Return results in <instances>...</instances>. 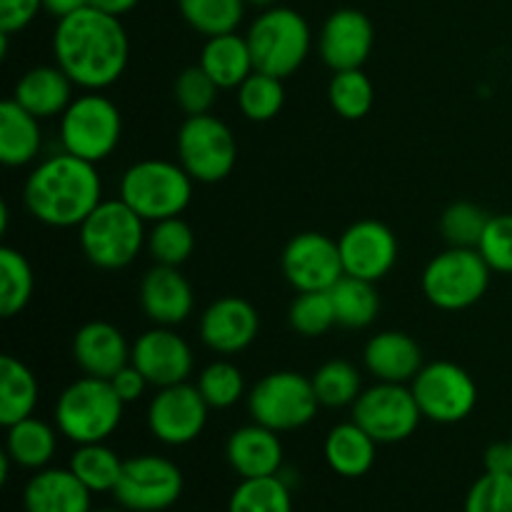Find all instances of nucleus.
<instances>
[{"label": "nucleus", "mask_w": 512, "mask_h": 512, "mask_svg": "<svg viewBox=\"0 0 512 512\" xmlns=\"http://www.w3.org/2000/svg\"><path fill=\"white\" fill-rule=\"evenodd\" d=\"M53 58L78 88L105 90L123 78L130 60V40L120 18L85 5L58 20Z\"/></svg>", "instance_id": "1"}, {"label": "nucleus", "mask_w": 512, "mask_h": 512, "mask_svg": "<svg viewBox=\"0 0 512 512\" xmlns=\"http://www.w3.org/2000/svg\"><path fill=\"white\" fill-rule=\"evenodd\" d=\"M23 200L28 213L50 228H80L103 203V183L95 163L63 150L35 165L25 180Z\"/></svg>", "instance_id": "2"}, {"label": "nucleus", "mask_w": 512, "mask_h": 512, "mask_svg": "<svg viewBox=\"0 0 512 512\" xmlns=\"http://www.w3.org/2000/svg\"><path fill=\"white\" fill-rule=\"evenodd\" d=\"M125 403L110 380L83 375L60 393L55 403V428L75 445L105 443L123 420Z\"/></svg>", "instance_id": "3"}, {"label": "nucleus", "mask_w": 512, "mask_h": 512, "mask_svg": "<svg viewBox=\"0 0 512 512\" xmlns=\"http://www.w3.org/2000/svg\"><path fill=\"white\" fill-rule=\"evenodd\" d=\"M193 183L180 163L148 158L125 170L120 178V200L145 223H158L185 213L193 198Z\"/></svg>", "instance_id": "4"}, {"label": "nucleus", "mask_w": 512, "mask_h": 512, "mask_svg": "<svg viewBox=\"0 0 512 512\" xmlns=\"http://www.w3.org/2000/svg\"><path fill=\"white\" fill-rule=\"evenodd\" d=\"M80 248L100 270H123L148 245L145 220L120 198L103 200L80 223Z\"/></svg>", "instance_id": "5"}, {"label": "nucleus", "mask_w": 512, "mask_h": 512, "mask_svg": "<svg viewBox=\"0 0 512 512\" xmlns=\"http://www.w3.org/2000/svg\"><path fill=\"white\" fill-rule=\"evenodd\" d=\"M255 70L285 80L305 63L313 45L310 25L298 10L273 5L265 8L245 33Z\"/></svg>", "instance_id": "6"}, {"label": "nucleus", "mask_w": 512, "mask_h": 512, "mask_svg": "<svg viewBox=\"0 0 512 512\" xmlns=\"http://www.w3.org/2000/svg\"><path fill=\"white\" fill-rule=\"evenodd\" d=\"M123 138V115L100 90H85L60 115V143L65 153L88 163H103Z\"/></svg>", "instance_id": "7"}, {"label": "nucleus", "mask_w": 512, "mask_h": 512, "mask_svg": "<svg viewBox=\"0 0 512 512\" xmlns=\"http://www.w3.org/2000/svg\"><path fill=\"white\" fill-rule=\"evenodd\" d=\"M490 265L478 248H448L435 255L423 270V293L435 308L455 310L473 308L490 288Z\"/></svg>", "instance_id": "8"}, {"label": "nucleus", "mask_w": 512, "mask_h": 512, "mask_svg": "<svg viewBox=\"0 0 512 512\" xmlns=\"http://www.w3.org/2000/svg\"><path fill=\"white\" fill-rule=\"evenodd\" d=\"M320 400L313 380L295 370H278L253 385L248 395V410L253 423L265 425L275 433L300 430L318 415Z\"/></svg>", "instance_id": "9"}, {"label": "nucleus", "mask_w": 512, "mask_h": 512, "mask_svg": "<svg viewBox=\"0 0 512 512\" xmlns=\"http://www.w3.org/2000/svg\"><path fill=\"white\" fill-rule=\"evenodd\" d=\"M178 163L195 183H220L238 160V143L228 125L215 115H188L178 128Z\"/></svg>", "instance_id": "10"}, {"label": "nucleus", "mask_w": 512, "mask_h": 512, "mask_svg": "<svg viewBox=\"0 0 512 512\" xmlns=\"http://www.w3.org/2000/svg\"><path fill=\"white\" fill-rule=\"evenodd\" d=\"M410 390L423 418L430 423L455 425L468 418L478 405V385L473 375L450 360L423 365L410 383Z\"/></svg>", "instance_id": "11"}, {"label": "nucleus", "mask_w": 512, "mask_h": 512, "mask_svg": "<svg viewBox=\"0 0 512 512\" xmlns=\"http://www.w3.org/2000/svg\"><path fill=\"white\" fill-rule=\"evenodd\" d=\"M185 488L183 473L163 455H135L125 460L113 498L128 512H163L173 508Z\"/></svg>", "instance_id": "12"}, {"label": "nucleus", "mask_w": 512, "mask_h": 512, "mask_svg": "<svg viewBox=\"0 0 512 512\" xmlns=\"http://www.w3.org/2000/svg\"><path fill=\"white\" fill-rule=\"evenodd\" d=\"M353 420L378 445L403 443L418 430L423 413L413 390L403 383H378L353 403Z\"/></svg>", "instance_id": "13"}, {"label": "nucleus", "mask_w": 512, "mask_h": 512, "mask_svg": "<svg viewBox=\"0 0 512 512\" xmlns=\"http://www.w3.org/2000/svg\"><path fill=\"white\" fill-rule=\"evenodd\" d=\"M210 405L198 385L178 383L158 388L148 405V430L163 445H188L203 435Z\"/></svg>", "instance_id": "14"}, {"label": "nucleus", "mask_w": 512, "mask_h": 512, "mask_svg": "<svg viewBox=\"0 0 512 512\" xmlns=\"http://www.w3.org/2000/svg\"><path fill=\"white\" fill-rule=\"evenodd\" d=\"M280 265H283L288 283L298 293L330 290L345 275L338 240L315 233V230L290 238L283 255H280Z\"/></svg>", "instance_id": "15"}, {"label": "nucleus", "mask_w": 512, "mask_h": 512, "mask_svg": "<svg viewBox=\"0 0 512 512\" xmlns=\"http://www.w3.org/2000/svg\"><path fill=\"white\" fill-rule=\"evenodd\" d=\"M345 275L378 283L398 263V238L380 220H358L338 238Z\"/></svg>", "instance_id": "16"}, {"label": "nucleus", "mask_w": 512, "mask_h": 512, "mask_svg": "<svg viewBox=\"0 0 512 512\" xmlns=\"http://www.w3.org/2000/svg\"><path fill=\"white\" fill-rule=\"evenodd\" d=\"M130 363L145 375L153 388L188 383L193 373V350L173 328L155 325L133 343Z\"/></svg>", "instance_id": "17"}, {"label": "nucleus", "mask_w": 512, "mask_h": 512, "mask_svg": "<svg viewBox=\"0 0 512 512\" xmlns=\"http://www.w3.org/2000/svg\"><path fill=\"white\" fill-rule=\"evenodd\" d=\"M375 28L368 15L358 8H340L328 15L320 28L318 50L323 63L333 73L363 68L373 53Z\"/></svg>", "instance_id": "18"}, {"label": "nucleus", "mask_w": 512, "mask_h": 512, "mask_svg": "<svg viewBox=\"0 0 512 512\" xmlns=\"http://www.w3.org/2000/svg\"><path fill=\"white\" fill-rule=\"evenodd\" d=\"M258 310L238 295L213 300L200 315V338L220 355L243 353L258 338Z\"/></svg>", "instance_id": "19"}, {"label": "nucleus", "mask_w": 512, "mask_h": 512, "mask_svg": "<svg viewBox=\"0 0 512 512\" xmlns=\"http://www.w3.org/2000/svg\"><path fill=\"white\" fill-rule=\"evenodd\" d=\"M138 298L143 313L163 328H175V325L185 323L195 308L193 285L180 273V268H170V265L155 263L143 275Z\"/></svg>", "instance_id": "20"}, {"label": "nucleus", "mask_w": 512, "mask_h": 512, "mask_svg": "<svg viewBox=\"0 0 512 512\" xmlns=\"http://www.w3.org/2000/svg\"><path fill=\"white\" fill-rule=\"evenodd\" d=\"M133 345H128L123 330L105 320L85 323L73 338V360L90 378L110 380L130 363Z\"/></svg>", "instance_id": "21"}, {"label": "nucleus", "mask_w": 512, "mask_h": 512, "mask_svg": "<svg viewBox=\"0 0 512 512\" xmlns=\"http://www.w3.org/2000/svg\"><path fill=\"white\" fill-rule=\"evenodd\" d=\"M280 433L253 423L235 430L225 445V458L230 468L240 475V480L248 478H268L280 475L283 470V443Z\"/></svg>", "instance_id": "22"}, {"label": "nucleus", "mask_w": 512, "mask_h": 512, "mask_svg": "<svg viewBox=\"0 0 512 512\" xmlns=\"http://www.w3.org/2000/svg\"><path fill=\"white\" fill-rule=\"evenodd\" d=\"M363 363L368 373L378 383H413L415 375L423 370V350L410 338L408 333L400 330H383L373 335L365 345Z\"/></svg>", "instance_id": "23"}, {"label": "nucleus", "mask_w": 512, "mask_h": 512, "mask_svg": "<svg viewBox=\"0 0 512 512\" xmlns=\"http://www.w3.org/2000/svg\"><path fill=\"white\" fill-rule=\"evenodd\" d=\"M25 512H93V493L70 468L35 470L23 490Z\"/></svg>", "instance_id": "24"}, {"label": "nucleus", "mask_w": 512, "mask_h": 512, "mask_svg": "<svg viewBox=\"0 0 512 512\" xmlns=\"http://www.w3.org/2000/svg\"><path fill=\"white\" fill-rule=\"evenodd\" d=\"M73 80L58 65H38L20 75L13 100L38 120L63 115L73 103Z\"/></svg>", "instance_id": "25"}, {"label": "nucleus", "mask_w": 512, "mask_h": 512, "mask_svg": "<svg viewBox=\"0 0 512 512\" xmlns=\"http://www.w3.org/2000/svg\"><path fill=\"white\" fill-rule=\"evenodd\" d=\"M198 65L215 80L220 90H238L255 73L248 38L238 35V30L205 40Z\"/></svg>", "instance_id": "26"}, {"label": "nucleus", "mask_w": 512, "mask_h": 512, "mask_svg": "<svg viewBox=\"0 0 512 512\" xmlns=\"http://www.w3.org/2000/svg\"><path fill=\"white\" fill-rule=\"evenodd\" d=\"M325 463L340 478H363L370 473L378 455V443L355 420L335 425L323 445Z\"/></svg>", "instance_id": "27"}, {"label": "nucleus", "mask_w": 512, "mask_h": 512, "mask_svg": "<svg viewBox=\"0 0 512 512\" xmlns=\"http://www.w3.org/2000/svg\"><path fill=\"white\" fill-rule=\"evenodd\" d=\"M43 145L40 120L20 108L13 98L0 103V163L8 168H23L33 163Z\"/></svg>", "instance_id": "28"}, {"label": "nucleus", "mask_w": 512, "mask_h": 512, "mask_svg": "<svg viewBox=\"0 0 512 512\" xmlns=\"http://www.w3.org/2000/svg\"><path fill=\"white\" fill-rule=\"evenodd\" d=\"M38 380L33 370L15 355L0 358V423L5 428L30 418L38 405Z\"/></svg>", "instance_id": "29"}, {"label": "nucleus", "mask_w": 512, "mask_h": 512, "mask_svg": "<svg viewBox=\"0 0 512 512\" xmlns=\"http://www.w3.org/2000/svg\"><path fill=\"white\" fill-rule=\"evenodd\" d=\"M58 450V433L48 423L38 418H25L20 423L10 425L8 438H5V453L10 455L18 468L43 470L53 460Z\"/></svg>", "instance_id": "30"}, {"label": "nucleus", "mask_w": 512, "mask_h": 512, "mask_svg": "<svg viewBox=\"0 0 512 512\" xmlns=\"http://www.w3.org/2000/svg\"><path fill=\"white\" fill-rule=\"evenodd\" d=\"M330 298H333L335 320L340 328L363 330L373 325L380 313V295L375 283L353 278V275H343L330 288Z\"/></svg>", "instance_id": "31"}, {"label": "nucleus", "mask_w": 512, "mask_h": 512, "mask_svg": "<svg viewBox=\"0 0 512 512\" xmlns=\"http://www.w3.org/2000/svg\"><path fill=\"white\" fill-rule=\"evenodd\" d=\"M123 463L125 460H120V455L105 443H88L75 448V453L70 455L68 468L95 495L113 493L120 473H123Z\"/></svg>", "instance_id": "32"}, {"label": "nucleus", "mask_w": 512, "mask_h": 512, "mask_svg": "<svg viewBox=\"0 0 512 512\" xmlns=\"http://www.w3.org/2000/svg\"><path fill=\"white\" fill-rule=\"evenodd\" d=\"M35 278L28 258L20 250L3 245L0 248V315L15 318L33 298Z\"/></svg>", "instance_id": "33"}, {"label": "nucleus", "mask_w": 512, "mask_h": 512, "mask_svg": "<svg viewBox=\"0 0 512 512\" xmlns=\"http://www.w3.org/2000/svg\"><path fill=\"white\" fill-rule=\"evenodd\" d=\"M178 10L195 33L213 38L238 30L245 15V0H178Z\"/></svg>", "instance_id": "34"}, {"label": "nucleus", "mask_w": 512, "mask_h": 512, "mask_svg": "<svg viewBox=\"0 0 512 512\" xmlns=\"http://www.w3.org/2000/svg\"><path fill=\"white\" fill-rule=\"evenodd\" d=\"M228 512H293V495L283 475L240 480L228 500Z\"/></svg>", "instance_id": "35"}, {"label": "nucleus", "mask_w": 512, "mask_h": 512, "mask_svg": "<svg viewBox=\"0 0 512 512\" xmlns=\"http://www.w3.org/2000/svg\"><path fill=\"white\" fill-rule=\"evenodd\" d=\"M330 108L345 120H360L373 110L375 88L363 68L338 70L328 85Z\"/></svg>", "instance_id": "36"}, {"label": "nucleus", "mask_w": 512, "mask_h": 512, "mask_svg": "<svg viewBox=\"0 0 512 512\" xmlns=\"http://www.w3.org/2000/svg\"><path fill=\"white\" fill-rule=\"evenodd\" d=\"M310 380L323 408H345V405H353L363 393L360 370L348 360H328L315 370Z\"/></svg>", "instance_id": "37"}, {"label": "nucleus", "mask_w": 512, "mask_h": 512, "mask_svg": "<svg viewBox=\"0 0 512 512\" xmlns=\"http://www.w3.org/2000/svg\"><path fill=\"white\" fill-rule=\"evenodd\" d=\"M195 250V233L183 218H165L153 223L148 233V253L158 265L180 268Z\"/></svg>", "instance_id": "38"}, {"label": "nucleus", "mask_w": 512, "mask_h": 512, "mask_svg": "<svg viewBox=\"0 0 512 512\" xmlns=\"http://www.w3.org/2000/svg\"><path fill=\"white\" fill-rule=\"evenodd\" d=\"M285 88L283 80L275 75L255 70L238 88V108L253 123H268L283 110Z\"/></svg>", "instance_id": "39"}, {"label": "nucleus", "mask_w": 512, "mask_h": 512, "mask_svg": "<svg viewBox=\"0 0 512 512\" xmlns=\"http://www.w3.org/2000/svg\"><path fill=\"white\" fill-rule=\"evenodd\" d=\"M488 223L490 215L480 205L458 200L440 215V235L450 248H478Z\"/></svg>", "instance_id": "40"}, {"label": "nucleus", "mask_w": 512, "mask_h": 512, "mask_svg": "<svg viewBox=\"0 0 512 512\" xmlns=\"http://www.w3.org/2000/svg\"><path fill=\"white\" fill-rule=\"evenodd\" d=\"M288 320H290V328H293L298 335H303V338H320V335L328 333L333 325H338L330 290L298 293V298H295L293 305H290Z\"/></svg>", "instance_id": "41"}, {"label": "nucleus", "mask_w": 512, "mask_h": 512, "mask_svg": "<svg viewBox=\"0 0 512 512\" xmlns=\"http://www.w3.org/2000/svg\"><path fill=\"white\" fill-rule=\"evenodd\" d=\"M198 390L210 408H233L245 395V378L238 365L228 363V360H215L200 373Z\"/></svg>", "instance_id": "42"}, {"label": "nucleus", "mask_w": 512, "mask_h": 512, "mask_svg": "<svg viewBox=\"0 0 512 512\" xmlns=\"http://www.w3.org/2000/svg\"><path fill=\"white\" fill-rule=\"evenodd\" d=\"M218 85L215 80L205 73L200 65H190L183 73L175 78L173 95L175 103L180 105L185 115H205L210 113V108L215 105L218 98Z\"/></svg>", "instance_id": "43"}, {"label": "nucleus", "mask_w": 512, "mask_h": 512, "mask_svg": "<svg viewBox=\"0 0 512 512\" xmlns=\"http://www.w3.org/2000/svg\"><path fill=\"white\" fill-rule=\"evenodd\" d=\"M465 512H512V473H485L470 485Z\"/></svg>", "instance_id": "44"}, {"label": "nucleus", "mask_w": 512, "mask_h": 512, "mask_svg": "<svg viewBox=\"0 0 512 512\" xmlns=\"http://www.w3.org/2000/svg\"><path fill=\"white\" fill-rule=\"evenodd\" d=\"M478 250L493 273L512 275V213L490 215Z\"/></svg>", "instance_id": "45"}, {"label": "nucleus", "mask_w": 512, "mask_h": 512, "mask_svg": "<svg viewBox=\"0 0 512 512\" xmlns=\"http://www.w3.org/2000/svg\"><path fill=\"white\" fill-rule=\"evenodd\" d=\"M43 0H0V33H20L35 20Z\"/></svg>", "instance_id": "46"}, {"label": "nucleus", "mask_w": 512, "mask_h": 512, "mask_svg": "<svg viewBox=\"0 0 512 512\" xmlns=\"http://www.w3.org/2000/svg\"><path fill=\"white\" fill-rule=\"evenodd\" d=\"M110 385H113V390L118 393V398L128 405V403H135V400L143 398L150 383L145 380V375L140 373L133 363H128L123 370H118V373L110 378Z\"/></svg>", "instance_id": "47"}, {"label": "nucleus", "mask_w": 512, "mask_h": 512, "mask_svg": "<svg viewBox=\"0 0 512 512\" xmlns=\"http://www.w3.org/2000/svg\"><path fill=\"white\" fill-rule=\"evenodd\" d=\"M485 473H510L508 443H495L485 450Z\"/></svg>", "instance_id": "48"}, {"label": "nucleus", "mask_w": 512, "mask_h": 512, "mask_svg": "<svg viewBox=\"0 0 512 512\" xmlns=\"http://www.w3.org/2000/svg\"><path fill=\"white\" fill-rule=\"evenodd\" d=\"M138 3H140V0H88L90 8L103 10V13L115 15V18L130 13V10H133Z\"/></svg>", "instance_id": "49"}, {"label": "nucleus", "mask_w": 512, "mask_h": 512, "mask_svg": "<svg viewBox=\"0 0 512 512\" xmlns=\"http://www.w3.org/2000/svg\"><path fill=\"white\" fill-rule=\"evenodd\" d=\"M88 0H43V10H48L53 18H65V15L75 13V10L85 8Z\"/></svg>", "instance_id": "50"}, {"label": "nucleus", "mask_w": 512, "mask_h": 512, "mask_svg": "<svg viewBox=\"0 0 512 512\" xmlns=\"http://www.w3.org/2000/svg\"><path fill=\"white\" fill-rule=\"evenodd\" d=\"M278 0H245V5H255V8H273Z\"/></svg>", "instance_id": "51"}, {"label": "nucleus", "mask_w": 512, "mask_h": 512, "mask_svg": "<svg viewBox=\"0 0 512 512\" xmlns=\"http://www.w3.org/2000/svg\"><path fill=\"white\" fill-rule=\"evenodd\" d=\"M93 512H128L125 508H103V510H93Z\"/></svg>", "instance_id": "52"}, {"label": "nucleus", "mask_w": 512, "mask_h": 512, "mask_svg": "<svg viewBox=\"0 0 512 512\" xmlns=\"http://www.w3.org/2000/svg\"><path fill=\"white\" fill-rule=\"evenodd\" d=\"M508 453H510V473H512V438L508 440Z\"/></svg>", "instance_id": "53"}]
</instances>
